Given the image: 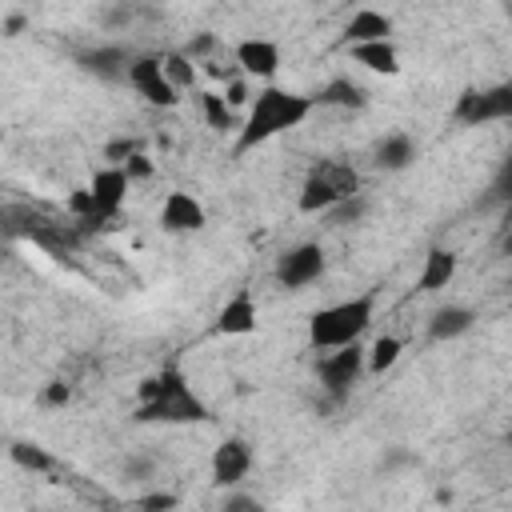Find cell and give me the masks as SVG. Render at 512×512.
<instances>
[{
  "mask_svg": "<svg viewBox=\"0 0 512 512\" xmlns=\"http://www.w3.org/2000/svg\"><path fill=\"white\" fill-rule=\"evenodd\" d=\"M136 152H140V144H136V140H128V136H120V140H108V144H104V160H108V168H124Z\"/></svg>",
  "mask_w": 512,
  "mask_h": 512,
  "instance_id": "obj_25",
  "label": "cell"
},
{
  "mask_svg": "<svg viewBox=\"0 0 512 512\" xmlns=\"http://www.w3.org/2000/svg\"><path fill=\"white\" fill-rule=\"evenodd\" d=\"M376 40H392V16L380 8H356L344 24V44H376Z\"/></svg>",
  "mask_w": 512,
  "mask_h": 512,
  "instance_id": "obj_15",
  "label": "cell"
},
{
  "mask_svg": "<svg viewBox=\"0 0 512 512\" xmlns=\"http://www.w3.org/2000/svg\"><path fill=\"white\" fill-rule=\"evenodd\" d=\"M220 100H224L228 108H240V104H248V100H252V92H248V80H244V76L228 80V84H224V92H220Z\"/></svg>",
  "mask_w": 512,
  "mask_h": 512,
  "instance_id": "obj_28",
  "label": "cell"
},
{
  "mask_svg": "<svg viewBox=\"0 0 512 512\" xmlns=\"http://www.w3.org/2000/svg\"><path fill=\"white\" fill-rule=\"evenodd\" d=\"M136 508H140V512H172V508H176V496L156 488V492H144V496L136 500Z\"/></svg>",
  "mask_w": 512,
  "mask_h": 512,
  "instance_id": "obj_27",
  "label": "cell"
},
{
  "mask_svg": "<svg viewBox=\"0 0 512 512\" xmlns=\"http://www.w3.org/2000/svg\"><path fill=\"white\" fill-rule=\"evenodd\" d=\"M8 460H12L16 468L32 472V476H44V472L56 468V456H52L44 444H36V440H12V444H8Z\"/></svg>",
  "mask_w": 512,
  "mask_h": 512,
  "instance_id": "obj_21",
  "label": "cell"
},
{
  "mask_svg": "<svg viewBox=\"0 0 512 512\" xmlns=\"http://www.w3.org/2000/svg\"><path fill=\"white\" fill-rule=\"evenodd\" d=\"M512 116V84H496V88H464L452 120L464 128H480V124H496Z\"/></svg>",
  "mask_w": 512,
  "mask_h": 512,
  "instance_id": "obj_6",
  "label": "cell"
},
{
  "mask_svg": "<svg viewBox=\"0 0 512 512\" xmlns=\"http://www.w3.org/2000/svg\"><path fill=\"white\" fill-rule=\"evenodd\" d=\"M360 196V176L352 164L344 160H320L308 168L304 184H300V196H296V208L304 216H320V212H332L336 204Z\"/></svg>",
  "mask_w": 512,
  "mask_h": 512,
  "instance_id": "obj_4",
  "label": "cell"
},
{
  "mask_svg": "<svg viewBox=\"0 0 512 512\" xmlns=\"http://www.w3.org/2000/svg\"><path fill=\"white\" fill-rule=\"evenodd\" d=\"M316 376H320V388L328 396V408L344 404L352 396V388L360 384L364 376V348L360 344H348V348H332L316 360Z\"/></svg>",
  "mask_w": 512,
  "mask_h": 512,
  "instance_id": "obj_5",
  "label": "cell"
},
{
  "mask_svg": "<svg viewBox=\"0 0 512 512\" xmlns=\"http://www.w3.org/2000/svg\"><path fill=\"white\" fill-rule=\"evenodd\" d=\"M24 28V16H8V32H20Z\"/></svg>",
  "mask_w": 512,
  "mask_h": 512,
  "instance_id": "obj_34",
  "label": "cell"
},
{
  "mask_svg": "<svg viewBox=\"0 0 512 512\" xmlns=\"http://www.w3.org/2000/svg\"><path fill=\"white\" fill-rule=\"evenodd\" d=\"M252 472V448L240 436H224L212 452V484L216 488H236Z\"/></svg>",
  "mask_w": 512,
  "mask_h": 512,
  "instance_id": "obj_10",
  "label": "cell"
},
{
  "mask_svg": "<svg viewBox=\"0 0 512 512\" xmlns=\"http://www.w3.org/2000/svg\"><path fill=\"white\" fill-rule=\"evenodd\" d=\"M364 208H368V200H364V196H352V200H344V204H336L332 212H340V220H352V224H356V220L364 216Z\"/></svg>",
  "mask_w": 512,
  "mask_h": 512,
  "instance_id": "obj_32",
  "label": "cell"
},
{
  "mask_svg": "<svg viewBox=\"0 0 512 512\" xmlns=\"http://www.w3.org/2000/svg\"><path fill=\"white\" fill-rule=\"evenodd\" d=\"M312 104H324V108H364L368 104V92H364V84H356V80H348V76H332L316 96H312Z\"/></svg>",
  "mask_w": 512,
  "mask_h": 512,
  "instance_id": "obj_19",
  "label": "cell"
},
{
  "mask_svg": "<svg viewBox=\"0 0 512 512\" xmlns=\"http://www.w3.org/2000/svg\"><path fill=\"white\" fill-rule=\"evenodd\" d=\"M376 316V296L364 292V296H352V300H336L328 308H316L312 320H308V344L316 352H332V348H348V344H360V336L368 332Z\"/></svg>",
  "mask_w": 512,
  "mask_h": 512,
  "instance_id": "obj_3",
  "label": "cell"
},
{
  "mask_svg": "<svg viewBox=\"0 0 512 512\" xmlns=\"http://www.w3.org/2000/svg\"><path fill=\"white\" fill-rule=\"evenodd\" d=\"M400 352H404V340H400V336H376V340L364 348V372H372V376L388 372V368L400 360Z\"/></svg>",
  "mask_w": 512,
  "mask_h": 512,
  "instance_id": "obj_22",
  "label": "cell"
},
{
  "mask_svg": "<svg viewBox=\"0 0 512 512\" xmlns=\"http://www.w3.org/2000/svg\"><path fill=\"white\" fill-rule=\"evenodd\" d=\"M456 268H460V256L452 248H428L424 264H420V276H416V288L420 292H440V288L452 284Z\"/></svg>",
  "mask_w": 512,
  "mask_h": 512,
  "instance_id": "obj_17",
  "label": "cell"
},
{
  "mask_svg": "<svg viewBox=\"0 0 512 512\" xmlns=\"http://www.w3.org/2000/svg\"><path fill=\"white\" fill-rule=\"evenodd\" d=\"M208 224V212L204 204L192 196V192H168L164 204H160V228L172 232V236H184V232H200Z\"/></svg>",
  "mask_w": 512,
  "mask_h": 512,
  "instance_id": "obj_11",
  "label": "cell"
},
{
  "mask_svg": "<svg viewBox=\"0 0 512 512\" xmlns=\"http://www.w3.org/2000/svg\"><path fill=\"white\" fill-rule=\"evenodd\" d=\"M472 324H476V312H472L468 304H444V308H436L432 320H428V340H432V344L460 340L464 332H472Z\"/></svg>",
  "mask_w": 512,
  "mask_h": 512,
  "instance_id": "obj_16",
  "label": "cell"
},
{
  "mask_svg": "<svg viewBox=\"0 0 512 512\" xmlns=\"http://www.w3.org/2000/svg\"><path fill=\"white\" fill-rule=\"evenodd\" d=\"M416 160V140L408 132H388L380 144H376V164L384 172H404L408 164Z\"/></svg>",
  "mask_w": 512,
  "mask_h": 512,
  "instance_id": "obj_20",
  "label": "cell"
},
{
  "mask_svg": "<svg viewBox=\"0 0 512 512\" xmlns=\"http://www.w3.org/2000/svg\"><path fill=\"white\" fill-rule=\"evenodd\" d=\"M232 60L240 68V76H256V80H272L280 72V44L268 36H244L232 48Z\"/></svg>",
  "mask_w": 512,
  "mask_h": 512,
  "instance_id": "obj_9",
  "label": "cell"
},
{
  "mask_svg": "<svg viewBox=\"0 0 512 512\" xmlns=\"http://www.w3.org/2000/svg\"><path fill=\"white\" fill-rule=\"evenodd\" d=\"M76 64H80L88 76H96V80H128L132 52L120 48V44H96V48L76 52Z\"/></svg>",
  "mask_w": 512,
  "mask_h": 512,
  "instance_id": "obj_14",
  "label": "cell"
},
{
  "mask_svg": "<svg viewBox=\"0 0 512 512\" xmlns=\"http://www.w3.org/2000/svg\"><path fill=\"white\" fill-rule=\"evenodd\" d=\"M348 52H352V60H356L360 68H368V72H380V76H396V72H400V52H396V44H392V40L352 44Z\"/></svg>",
  "mask_w": 512,
  "mask_h": 512,
  "instance_id": "obj_18",
  "label": "cell"
},
{
  "mask_svg": "<svg viewBox=\"0 0 512 512\" xmlns=\"http://www.w3.org/2000/svg\"><path fill=\"white\" fill-rule=\"evenodd\" d=\"M128 84H132L136 96H140L144 104H152V108H176V104H180V92L168 84V76H164V68H160V56H152V52L132 56V64H128Z\"/></svg>",
  "mask_w": 512,
  "mask_h": 512,
  "instance_id": "obj_8",
  "label": "cell"
},
{
  "mask_svg": "<svg viewBox=\"0 0 512 512\" xmlns=\"http://www.w3.org/2000/svg\"><path fill=\"white\" fill-rule=\"evenodd\" d=\"M312 96H300V92H288L280 84H264L252 100H248V116L244 124L236 128V156L268 144L272 136L288 132V128H300L308 116H312Z\"/></svg>",
  "mask_w": 512,
  "mask_h": 512,
  "instance_id": "obj_1",
  "label": "cell"
},
{
  "mask_svg": "<svg viewBox=\"0 0 512 512\" xmlns=\"http://www.w3.org/2000/svg\"><path fill=\"white\" fill-rule=\"evenodd\" d=\"M124 176H128V184H132V180H148V176H152V160H148L144 152H136V156L124 164Z\"/></svg>",
  "mask_w": 512,
  "mask_h": 512,
  "instance_id": "obj_30",
  "label": "cell"
},
{
  "mask_svg": "<svg viewBox=\"0 0 512 512\" xmlns=\"http://www.w3.org/2000/svg\"><path fill=\"white\" fill-rule=\"evenodd\" d=\"M124 472H128V476H144V472H152V464H148V460H128Z\"/></svg>",
  "mask_w": 512,
  "mask_h": 512,
  "instance_id": "obj_33",
  "label": "cell"
},
{
  "mask_svg": "<svg viewBox=\"0 0 512 512\" xmlns=\"http://www.w3.org/2000/svg\"><path fill=\"white\" fill-rule=\"evenodd\" d=\"M324 268H328L324 248H320L316 240H304V244L288 248V252L276 260V284L288 288V292H300V288L316 284V280L324 276Z\"/></svg>",
  "mask_w": 512,
  "mask_h": 512,
  "instance_id": "obj_7",
  "label": "cell"
},
{
  "mask_svg": "<svg viewBox=\"0 0 512 512\" xmlns=\"http://www.w3.org/2000/svg\"><path fill=\"white\" fill-rule=\"evenodd\" d=\"M256 324H260V308H256L252 292L240 288V292H232V296L220 304V312H216V320H212V332H216V336H252Z\"/></svg>",
  "mask_w": 512,
  "mask_h": 512,
  "instance_id": "obj_12",
  "label": "cell"
},
{
  "mask_svg": "<svg viewBox=\"0 0 512 512\" xmlns=\"http://www.w3.org/2000/svg\"><path fill=\"white\" fill-rule=\"evenodd\" d=\"M200 112H204L208 128H216V132H232V128H236V116H232V108L220 100V92H200Z\"/></svg>",
  "mask_w": 512,
  "mask_h": 512,
  "instance_id": "obj_24",
  "label": "cell"
},
{
  "mask_svg": "<svg viewBox=\"0 0 512 512\" xmlns=\"http://www.w3.org/2000/svg\"><path fill=\"white\" fill-rule=\"evenodd\" d=\"M68 400H72V388L64 380H48L44 392H40V404H48V408H64Z\"/></svg>",
  "mask_w": 512,
  "mask_h": 512,
  "instance_id": "obj_29",
  "label": "cell"
},
{
  "mask_svg": "<svg viewBox=\"0 0 512 512\" xmlns=\"http://www.w3.org/2000/svg\"><path fill=\"white\" fill-rule=\"evenodd\" d=\"M88 196H92V208H96V220H112L120 208H124V196H128V176L124 168H96L92 180H88Z\"/></svg>",
  "mask_w": 512,
  "mask_h": 512,
  "instance_id": "obj_13",
  "label": "cell"
},
{
  "mask_svg": "<svg viewBox=\"0 0 512 512\" xmlns=\"http://www.w3.org/2000/svg\"><path fill=\"white\" fill-rule=\"evenodd\" d=\"M212 48H216V36H212V32H200V36H196V40H192V44L184 48V56H188V60L196 64V60H200L204 52H212Z\"/></svg>",
  "mask_w": 512,
  "mask_h": 512,
  "instance_id": "obj_31",
  "label": "cell"
},
{
  "mask_svg": "<svg viewBox=\"0 0 512 512\" xmlns=\"http://www.w3.org/2000/svg\"><path fill=\"white\" fill-rule=\"evenodd\" d=\"M132 420L136 424H200L208 420V404L192 392V384L176 364H164L156 376L140 380Z\"/></svg>",
  "mask_w": 512,
  "mask_h": 512,
  "instance_id": "obj_2",
  "label": "cell"
},
{
  "mask_svg": "<svg viewBox=\"0 0 512 512\" xmlns=\"http://www.w3.org/2000/svg\"><path fill=\"white\" fill-rule=\"evenodd\" d=\"M220 512H268V508H264V500H256L248 492H228L220 500Z\"/></svg>",
  "mask_w": 512,
  "mask_h": 512,
  "instance_id": "obj_26",
  "label": "cell"
},
{
  "mask_svg": "<svg viewBox=\"0 0 512 512\" xmlns=\"http://www.w3.org/2000/svg\"><path fill=\"white\" fill-rule=\"evenodd\" d=\"M160 68H164V76H168V84H172L176 92H184V88L196 84V64H192L184 52H168V56H160Z\"/></svg>",
  "mask_w": 512,
  "mask_h": 512,
  "instance_id": "obj_23",
  "label": "cell"
}]
</instances>
